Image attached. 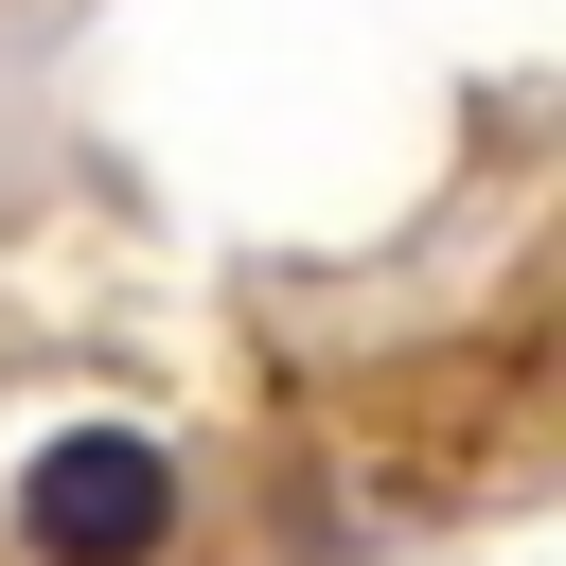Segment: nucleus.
<instances>
[{
  "mask_svg": "<svg viewBox=\"0 0 566 566\" xmlns=\"http://www.w3.org/2000/svg\"><path fill=\"white\" fill-rule=\"evenodd\" d=\"M177 548V442L159 424H53L18 460V566H159Z\"/></svg>",
  "mask_w": 566,
  "mask_h": 566,
  "instance_id": "nucleus-1",
  "label": "nucleus"
}]
</instances>
